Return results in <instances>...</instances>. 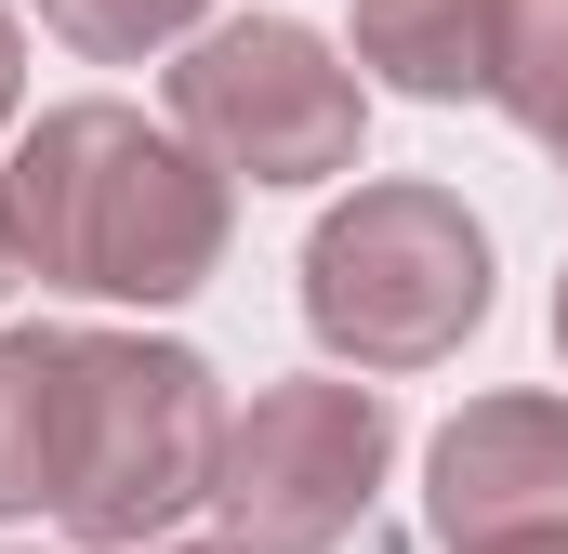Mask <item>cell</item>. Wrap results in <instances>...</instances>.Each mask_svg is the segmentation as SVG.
Returning a JSON list of instances; mask_svg holds the SVG:
<instances>
[{
  "label": "cell",
  "instance_id": "obj_1",
  "mask_svg": "<svg viewBox=\"0 0 568 554\" xmlns=\"http://www.w3.org/2000/svg\"><path fill=\"white\" fill-rule=\"evenodd\" d=\"M0 198H13V252L53 290H93V304H185L225 265V225H239V185L199 158L185 133H159L145 106H40L13 158H0Z\"/></svg>",
  "mask_w": 568,
  "mask_h": 554
},
{
  "label": "cell",
  "instance_id": "obj_2",
  "mask_svg": "<svg viewBox=\"0 0 568 554\" xmlns=\"http://www.w3.org/2000/svg\"><path fill=\"white\" fill-rule=\"evenodd\" d=\"M212 462H225L212 357L145 343V330H80V357H67V489H53V529L93 542V554H145V542H172L212 502Z\"/></svg>",
  "mask_w": 568,
  "mask_h": 554
},
{
  "label": "cell",
  "instance_id": "obj_3",
  "mask_svg": "<svg viewBox=\"0 0 568 554\" xmlns=\"http://www.w3.org/2000/svg\"><path fill=\"white\" fill-rule=\"evenodd\" d=\"M476 317H489V225L449 185L397 172V185H357V198L317 212V238H304V330L344 370H371V383L436 370V357H463Z\"/></svg>",
  "mask_w": 568,
  "mask_h": 554
},
{
  "label": "cell",
  "instance_id": "obj_4",
  "mask_svg": "<svg viewBox=\"0 0 568 554\" xmlns=\"http://www.w3.org/2000/svg\"><path fill=\"white\" fill-rule=\"evenodd\" d=\"M172 133L225 185H331L357 172L371 93L304 13H212L199 40H172Z\"/></svg>",
  "mask_w": 568,
  "mask_h": 554
},
{
  "label": "cell",
  "instance_id": "obj_5",
  "mask_svg": "<svg viewBox=\"0 0 568 554\" xmlns=\"http://www.w3.org/2000/svg\"><path fill=\"white\" fill-rule=\"evenodd\" d=\"M397 462V410L371 397V370H304V383H265L252 410H225V462H212V515L225 542L252 554H331L357 542L371 489Z\"/></svg>",
  "mask_w": 568,
  "mask_h": 554
},
{
  "label": "cell",
  "instance_id": "obj_6",
  "mask_svg": "<svg viewBox=\"0 0 568 554\" xmlns=\"http://www.w3.org/2000/svg\"><path fill=\"white\" fill-rule=\"evenodd\" d=\"M424 529L449 554L568 529V397H476L424 449Z\"/></svg>",
  "mask_w": 568,
  "mask_h": 554
},
{
  "label": "cell",
  "instance_id": "obj_7",
  "mask_svg": "<svg viewBox=\"0 0 568 554\" xmlns=\"http://www.w3.org/2000/svg\"><path fill=\"white\" fill-rule=\"evenodd\" d=\"M357 66L410 106L489 93V0H357Z\"/></svg>",
  "mask_w": 568,
  "mask_h": 554
},
{
  "label": "cell",
  "instance_id": "obj_8",
  "mask_svg": "<svg viewBox=\"0 0 568 554\" xmlns=\"http://www.w3.org/2000/svg\"><path fill=\"white\" fill-rule=\"evenodd\" d=\"M67 357L80 330H0V515H53L67 489Z\"/></svg>",
  "mask_w": 568,
  "mask_h": 554
},
{
  "label": "cell",
  "instance_id": "obj_9",
  "mask_svg": "<svg viewBox=\"0 0 568 554\" xmlns=\"http://www.w3.org/2000/svg\"><path fill=\"white\" fill-rule=\"evenodd\" d=\"M489 106L568 172V0H489Z\"/></svg>",
  "mask_w": 568,
  "mask_h": 554
},
{
  "label": "cell",
  "instance_id": "obj_10",
  "mask_svg": "<svg viewBox=\"0 0 568 554\" xmlns=\"http://www.w3.org/2000/svg\"><path fill=\"white\" fill-rule=\"evenodd\" d=\"M67 53H93V66H145V53H172V40H199L212 27V0H27Z\"/></svg>",
  "mask_w": 568,
  "mask_h": 554
},
{
  "label": "cell",
  "instance_id": "obj_11",
  "mask_svg": "<svg viewBox=\"0 0 568 554\" xmlns=\"http://www.w3.org/2000/svg\"><path fill=\"white\" fill-rule=\"evenodd\" d=\"M13 106H27V27L0 13V133H13Z\"/></svg>",
  "mask_w": 568,
  "mask_h": 554
},
{
  "label": "cell",
  "instance_id": "obj_12",
  "mask_svg": "<svg viewBox=\"0 0 568 554\" xmlns=\"http://www.w3.org/2000/svg\"><path fill=\"white\" fill-rule=\"evenodd\" d=\"M476 554H568V529H529V542H476Z\"/></svg>",
  "mask_w": 568,
  "mask_h": 554
},
{
  "label": "cell",
  "instance_id": "obj_13",
  "mask_svg": "<svg viewBox=\"0 0 568 554\" xmlns=\"http://www.w3.org/2000/svg\"><path fill=\"white\" fill-rule=\"evenodd\" d=\"M13 277H27V252H13V198H0V290H13Z\"/></svg>",
  "mask_w": 568,
  "mask_h": 554
},
{
  "label": "cell",
  "instance_id": "obj_14",
  "mask_svg": "<svg viewBox=\"0 0 568 554\" xmlns=\"http://www.w3.org/2000/svg\"><path fill=\"white\" fill-rule=\"evenodd\" d=\"M145 554H252V542H145Z\"/></svg>",
  "mask_w": 568,
  "mask_h": 554
},
{
  "label": "cell",
  "instance_id": "obj_15",
  "mask_svg": "<svg viewBox=\"0 0 568 554\" xmlns=\"http://www.w3.org/2000/svg\"><path fill=\"white\" fill-rule=\"evenodd\" d=\"M556 357H568V277H556Z\"/></svg>",
  "mask_w": 568,
  "mask_h": 554
}]
</instances>
